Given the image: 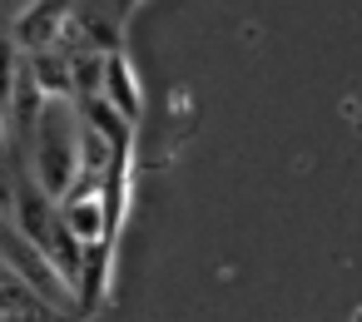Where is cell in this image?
Returning <instances> with one entry per match:
<instances>
[{
    "label": "cell",
    "mask_w": 362,
    "mask_h": 322,
    "mask_svg": "<svg viewBox=\"0 0 362 322\" xmlns=\"http://www.w3.org/2000/svg\"><path fill=\"white\" fill-rule=\"evenodd\" d=\"M80 134H85V119H75V100L70 95H45L35 124H30V139L21 144L25 159H30V179L50 193V198H65L75 189V179L85 174V154H80Z\"/></svg>",
    "instance_id": "6da1fadb"
},
{
    "label": "cell",
    "mask_w": 362,
    "mask_h": 322,
    "mask_svg": "<svg viewBox=\"0 0 362 322\" xmlns=\"http://www.w3.org/2000/svg\"><path fill=\"white\" fill-rule=\"evenodd\" d=\"M60 218H65V228H70V233H75L85 248L105 238V213H100V198H95V193L60 198Z\"/></svg>",
    "instance_id": "7a4b0ae2"
},
{
    "label": "cell",
    "mask_w": 362,
    "mask_h": 322,
    "mask_svg": "<svg viewBox=\"0 0 362 322\" xmlns=\"http://www.w3.org/2000/svg\"><path fill=\"white\" fill-rule=\"evenodd\" d=\"M40 0H0V25H16L25 11H35Z\"/></svg>",
    "instance_id": "3957f363"
},
{
    "label": "cell",
    "mask_w": 362,
    "mask_h": 322,
    "mask_svg": "<svg viewBox=\"0 0 362 322\" xmlns=\"http://www.w3.org/2000/svg\"><path fill=\"white\" fill-rule=\"evenodd\" d=\"M115 6H119V11H124V6H134V0H115Z\"/></svg>",
    "instance_id": "277c9868"
}]
</instances>
